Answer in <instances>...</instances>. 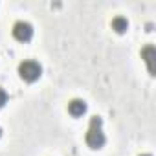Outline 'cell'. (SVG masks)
<instances>
[{"instance_id":"cell-7","label":"cell","mask_w":156,"mask_h":156,"mask_svg":"<svg viewBox=\"0 0 156 156\" xmlns=\"http://www.w3.org/2000/svg\"><path fill=\"white\" fill-rule=\"evenodd\" d=\"M6 103H8V92L4 88H0V108H2Z\"/></svg>"},{"instance_id":"cell-1","label":"cell","mask_w":156,"mask_h":156,"mask_svg":"<svg viewBox=\"0 0 156 156\" xmlns=\"http://www.w3.org/2000/svg\"><path fill=\"white\" fill-rule=\"evenodd\" d=\"M85 141L90 149H101L107 141L105 132H103V119L99 116H92L90 118V125L85 136Z\"/></svg>"},{"instance_id":"cell-5","label":"cell","mask_w":156,"mask_h":156,"mask_svg":"<svg viewBox=\"0 0 156 156\" xmlns=\"http://www.w3.org/2000/svg\"><path fill=\"white\" fill-rule=\"evenodd\" d=\"M110 28H112L116 33H125V31L129 30V20H127L125 17L118 15V17H114V19L110 20Z\"/></svg>"},{"instance_id":"cell-3","label":"cell","mask_w":156,"mask_h":156,"mask_svg":"<svg viewBox=\"0 0 156 156\" xmlns=\"http://www.w3.org/2000/svg\"><path fill=\"white\" fill-rule=\"evenodd\" d=\"M13 37H15L19 42H28V41H31V37H33V26H31L30 22H26V20L15 22V26H13Z\"/></svg>"},{"instance_id":"cell-8","label":"cell","mask_w":156,"mask_h":156,"mask_svg":"<svg viewBox=\"0 0 156 156\" xmlns=\"http://www.w3.org/2000/svg\"><path fill=\"white\" fill-rule=\"evenodd\" d=\"M140 156H151V154H140Z\"/></svg>"},{"instance_id":"cell-4","label":"cell","mask_w":156,"mask_h":156,"mask_svg":"<svg viewBox=\"0 0 156 156\" xmlns=\"http://www.w3.org/2000/svg\"><path fill=\"white\" fill-rule=\"evenodd\" d=\"M68 112H70L73 118H81V116L87 112V101H85V99H79V98H73V99L68 103Z\"/></svg>"},{"instance_id":"cell-9","label":"cell","mask_w":156,"mask_h":156,"mask_svg":"<svg viewBox=\"0 0 156 156\" xmlns=\"http://www.w3.org/2000/svg\"><path fill=\"white\" fill-rule=\"evenodd\" d=\"M0 136H2V129H0Z\"/></svg>"},{"instance_id":"cell-6","label":"cell","mask_w":156,"mask_h":156,"mask_svg":"<svg viewBox=\"0 0 156 156\" xmlns=\"http://www.w3.org/2000/svg\"><path fill=\"white\" fill-rule=\"evenodd\" d=\"M141 57L145 59V62H147V66H149V72L152 73V72H154V66H152V59L156 57V50H154V46H152V44L145 46V48L141 50Z\"/></svg>"},{"instance_id":"cell-2","label":"cell","mask_w":156,"mask_h":156,"mask_svg":"<svg viewBox=\"0 0 156 156\" xmlns=\"http://www.w3.org/2000/svg\"><path fill=\"white\" fill-rule=\"evenodd\" d=\"M42 73V66L33 61V59H26L19 64V75H20V79H24L26 83H33L37 81L39 77Z\"/></svg>"}]
</instances>
